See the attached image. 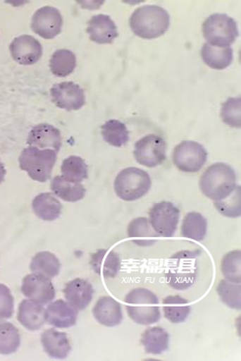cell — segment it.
<instances>
[{"mask_svg":"<svg viewBox=\"0 0 241 361\" xmlns=\"http://www.w3.org/2000/svg\"><path fill=\"white\" fill-rule=\"evenodd\" d=\"M30 269L32 274H42L49 277L57 276L60 274L61 263L54 254L43 251L37 253L30 262Z\"/></svg>","mask_w":241,"mask_h":361,"instance_id":"obj_29","label":"cell"},{"mask_svg":"<svg viewBox=\"0 0 241 361\" xmlns=\"http://www.w3.org/2000/svg\"><path fill=\"white\" fill-rule=\"evenodd\" d=\"M78 312L63 300L51 302L45 310V319L48 324L56 328H68L76 324Z\"/></svg>","mask_w":241,"mask_h":361,"instance_id":"obj_19","label":"cell"},{"mask_svg":"<svg viewBox=\"0 0 241 361\" xmlns=\"http://www.w3.org/2000/svg\"><path fill=\"white\" fill-rule=\"evenodd\" d=\"M127 233L134 243L143 247L154 245L159 236L152 228L148 219L144 217L131 221L127 228Z\"/></svg>","mask_w":241,"mask_h":361,"instance_id":"obj_24","label":"cell"},{"mask_svg":"<svg viewBox=\"0 0 241 361\" xmlns=\"http://www.w3.org/2000/svg\"><path fill=\"white\" fill-rule=\"evenodd\" d=\"M61 171L68 182L81 183L88 178L87 164L80 157H68L63 160Z\"/></svg>","mask_w":241,"mask_h":361,"instance_id":"obj_33","label":"cell"},{"mask_svg":"<svg viewBox=\"0 0 241 361\" xmlns=\"http://www.w3.org/2000/svg\"><path fill=\"white\" fill-rule=\"evenodd\" d=\"M179 220V208L172 202L156 203L149 210V222L159 236L172 238L176 233Z\"/></svg>","mask_w":241,"mask_h":361,"instance_id":"obj_9","label":"cell"},{"mask_svg":"<svg viewBox=\"0 0 241 361\" xmlns=\"http://www.w3.org/2000/svg\"><path fill=\"white\" fill-rule=\"evenodd\" d=\"M241 253L240 250L225 254L221 263L223 276L225 281L240 283L241 282Z\"/></svg>","mask_w":241,"mask_h":361,"instance_id":"obj_35","label":"cell"},{"mask_svg":"<svg viewBox=\"0 0 241 361\" xmlns=\"http://www.w3.org/2000/svg\"><path fill=\"white\" fill-rule=\"evenodd\" d=\"M92 312L95 319L104 326H118L123 319L121 305L110 296L101 297Z\"/></svg>","mask_w":241,"mask_h":361,"instance_id":"obj_18","label":"cell"},{"mask_svg":"<svg viewBox=\"0 0 241 361\" xmlns=\"http://www.w3.org/2000/svg\"><path fill=\"white\" fill-rule=\"evenodd\" d=\"M27 143L40 149H53L56 152L62 147V135L59 129L48 123L38 124L30 131Z\"/></svg>","mask_w":241,"mask_h":361,"instance_id":"obj_15","label":"cell"},{"mask_svg":"<svg viewBox=\"0 0 241 361\" xmlns=\"http://www.w3.org/2000/svg\"><path fill=\"white\" fill-rule=\"evenodd\" d=\"M203 195L214 202L225 200L237 187V175L230 165L218 162L208 167L200 177Z\"/></svg>","mask_w":241,"mask_h":361,"instance_id":"obj_2","label":"cell"},{"mask_svg":"<svg viewBox=\"0 0 241 361\" xmlns=\"http://www.w3.org/2000/svg\"><path fill=\"white\" fill-rule=\"evenodd\" d=\"M90 264L96 274L106 279L116 276L121 267V258L118 254L106 249H101L94 253L91 257Z\"/></svg>","mask_w":241,"mask_h":361,"instance_id":"obj_22","label":"cell"},{"mask_svg":"<svg viewBox=\"0 0 241 361\" xmlns=\"http://www.w3.org/2000/svg\"><path fill=\"white\" fill-rule=\"evenodd\" d=\"M130 27L137 37L154 39L163 35L169 29L168 12L157 5L139 7L131 15Z\"/></svg>","mask_w":241,"mask_h":361,"instance_id":"obj_1","label":"cell"},{"mask_svg":"<svg viewBox=\"0 0 241 361\" xmlns=\"http://www.w3.org/2000/svg\"><path fill=\"white\" fill-rule=\"evenodd\" d=\"M21 345L19 330L9 322H0V355L16 353Z\"/></svg>","mask_w":241,"mask_h":361,"instance_id":"obj_34","label":"cell"},{"mask_svg":"<svg viewBox=\"0 0 241 361\" xmlns=\"http://www.w3.org/2000/svg\"><path fill=\"white\" fill-rule=\"evenodd\" d=\"M32 210L43 221H55L62 213V203L50 192L38 195L32 200Z\"/></svg>","mask_w":241,"mask_h":361,"instance_id":"obj_23","label":"cell"},{"mask_svg":"<svg viewBox=\"0 0 241 361\" xmlns=\"http://www.w3.org/2000/svg\"><path fill=\"white\" fill-rule=\"evenodd\" d=\"M18 322L30 331H37L47 322L44 307L32 300H24L18 310Z\"/></svg>","mask_w":241,"mask_h":361,"instance_id":"obj_20","label":"cell"},{"mask_svg":"<svg viewBox=\"0 0 241 361\" xmlns=\"http://www.w3.org/2000/svg\"><path fill=\"white\" fill-rule=\"evenodd\" d=\"M57 161V152L53 149H40L35 147H25L19 157L20 169L30 179L39 183L47 182Z\"/></svg>","mask_w":241,"mask_h":361,"instance_id":"obj_4","label":"cell"},{"mask_svg":"<svg viewBox=\"0 0 241 361\" xmlns=\"http://www.w3.org/2000/svg\"><path fill=\"white\" fill-rule=\"evenodd\" d=\"M203 62L214 70H225L233 59V52L230 47H215L205 43L202 48Z\"/></svg>","mask_w":241,"mask_h":361,"instance_id":"obj_26","label":"cell"},{"mask_svg":"<svg viewBox=\"0 0 241 361\" xmlns=\"http://www.w3.org/2000/svg\"><path fill=\"white\" fill-rule=\"evenodd\" d=\"M22 293L32 301L47 305L54 300L56 290L49 277L32 274L23 279Z\"/></svg>","mask_w":241,"mask_h":361,"instance_id":"obj_13","label":"cell"},{"mask_svg":"<svg viewBox=\"0 0 241 361\" xmlns=\"http://www.w3.org/2000/svg\"><path fill=\"white\" fill-rule=\"evenodd\" d=\"M9 48L15 62L23 66L34 65L42 56V44L32 35H25L15 38Z\"/></svg>","mask_w":241,"mask_h":361,"instance_id":"obj_14","label":"cell"},{"mask_svg":"<svg viewBox=\"0 0 241 361\" xmlns=\"http://www.w3.org/2000/svg\"><path fill=\"white\" fill-rule=\"evenodd\" d=\"M203 37L215 47H230L238 35L237 22L225 14H212L202 25Z\"/></svg>","mask_w":241,"mask_h":361,"instance_id":"obj_7","label":"cell"},{"mask_svg":"<svg viewBox=\"0 0 241 361\" xmlns=\"http://www.w3.org/2000/svg\"><path fill=\"white\" fill-rule=\"evenodd\" d=\"M199 254V250L182 251L172 257L166 274L167 282L172 288L186 290L194 283L197 274L195 259Z\"/></svg>","mask_w":241,"mask_h":361,"instance_id":"obj_6","label":"cell"},{"mask_svg":"<svg viewBox=\"0 0 241 361\" xmlns=\"http://www.w3.org/2000/svg\"><path fill=\"white\" fill-rule=\"evenodd\" d=\"M14 314V298L8 287L0 284V320L8 319Z\"/></svg>","mask_w":241,"mask_h":361,"instance_id":"obj_39","label":"cell"},{"mask_svg":"<svg viewBox=\"0 0 241 361\" xmlns=\"http://www.w3.org/2000/svg\"><path fill=\"white\" fill-rule=\"evenodd\" d=\"M207 233V221L197 212H190L185 216L181 226V235L195 241L204 240Z\"/></svg>","mask_w":241,"mask_h":361,"instance_id":"obj_30","label":"cell"},{"mask_svg":"<svg viewBox=\"0 0 241 361\" xmlns=\"http://www.w3.org/2000/svg\"><path fill=\"white\" fill-rule=\"evenodd\" d=\"M142 345L147 353L161 355L169 348V334L163 328L149 327L142 335Z\"/></svg>","mask_w":241,"mask_h":361,"instance_id":"obj_27","label":"cell"},{"mask_svg":"<svg viewBox=\"0 0 241 361\" xmlns=\"http://www.w3.org/2000/svg\"><path fill=\"white\" fill-rule=\"evenodd\" d=\"M167 145L157 135H148L140 139L134 147V157L137 162L149 169L159 166L166 159Z\"/></svg>","mask_w":241,"mask_h":361,"instance_id":"obj_8","label":"cell"},{"mask_svg":"<svg viewBox=\"0 0 241 361\" xmlns=\"http://www.w3.org/2000/svg\"><path fill=\"white\" fill-rule=\"evenodd\" d=\"M5 176H6V169H5L4 164L0 161V184L4 182Z\"/></svg>","mask_w":241,"mask_h":361,"instance_id":"obj_40","label":"cell"},{"mask_svg":"<svg viewBox=\"0 0 241 361\" xmlns=\"http://www.w3.org/2000/svg\"><path fill=\"white\" fill-rule=\"evenodd\" d=\"M151 187L152 180L148 173L136 167L123 169L114 180L116 195L125 202H134L144 197Z\"/></svg>","mask_w":241,"mask_h":361,"instance_id":"obj_5","label":"cell"},{"mask_svg":"<svg viewBox=\"0 0 241 361\" xmlns=\"http://www.w3.org/2000/svg\"><path fill=\"white\" fill-rule=\"evenodd\" d=\"M87 32L92 42L110 44L118 37V27L108 15L99 14L89 20Z\"/></svg>","mask_w":241,"mask_h":361,"instance_id":"obj_16","label":"cell"},{"mask_svg":"<svg viewBox=\"0 0 241 361\" xmlns=\"http://www.w3.org/2000/svg\"><path fill=\"white\" fill-rule=\"evenodd\" d=\"M65 298L76 311H83L93 299V286L85 279H75L63 289Z\"/></svg>","mask_w":241,"mask_h":361,"instance_id":"obj_17","label":"cell"},{"mask_svg":"<svg viewBox=\"0 0 241 361\" xmlns=\"http://www.w3.org/2000/svg\"><path fill=\"white\" fill-rule=\"evenodd\" d=\"M215 207L221 214L225 217L237 218L240 216V187H235V190L225 200L215 202Z\"/></svg>","mask_w":241,"mask_h":361,"instance_id":"obj_37","label":"cell"},{"mask_svg":"<svg viewBox=\"0 0 241 361\" xmlns=\"http://www.w3.org/2000/svg\"><path fill=\"white\" fill-rule=\"evenodd\" d=\"M42 344L45 353L56 360H63L72 350L68 335L55 329L45 330L42 333Z\"/></svg>","mask_w":241,"mask_h":361,"instance_id":"obj_21","label":"cell"},{"mask_svg":"<svg viewBox=\"0 0 241 361\" xmlns=\"http://www.w3.org/2000/svg\"><path fill=\"white\" fill-rule=\"evenodd\" d=\"M53 103L66 111H78L85 105V90L75 82H61L51 89Z\"/></svg>","mask_w":241,"mask_h":361,"instance_id":"obj_12","label":"cell"},{"mask_svg":"<svg viewBox=\"0 0 241 361\" xmlns=\"http://www.w3.org/2000/svg\"><path fill=\"white\" fill-rule=\"evenodd\" d=\"M63 23L59 10L44 6L38 9L32 16V30L44 39H53L62 32Z\"/></svg>","mask_w":241,"mask_h":361,"instance_id":"obj_11","label":"cell"},{"mask_svg":"<svg viewBox=\"0 0 241 361\" xmlns=\"http://www.w3.org/2000/svg\"><path fill=\"white\" fill-rule=\"evenodd\" d=\"M240 283L225 279L221 281L217 286V292L222 302L233 310H240Z\"/></svg>","mask_w":241,"mask_h":361,"instance_id":"obj_36","label":"cell"},{"mask_svg":"<svg viewBox=\"0 0 241 361\" xmlns=\"http://www.w3.org/2000/svg\"><path fill=\"white\" fill-rule=\"evenodd\" d=\"M50 70L58 78H66L75 71L76 57L70 50L60 49L53 53L50 59Z\"/></svg>","mask_w":241,"mask_h":361,"instance_id":"obj_31","label":"cell"},{"mask_svg":"<svg viewBox=\"0 0 241 361\" xmlns=\"http://www.w3.org/2000/svg\"><path fill=\"white\" fill-rule=\"evenodd\" d=\"M221 118L225 124L240 128V98H230L223 104L221 109Z\"/></svg>","mask_w":241,"mask_h":361,"instance_id":"obj_38","label":"cell"},{"mask_svg":"<svg viewBox=\"0 0 241 361\" xmlns=\"http://www.w3.org/2000/svg\"><path fill=\"white\" fill-rule=\"evenodd\" d=\"M163 312L165 317L171 324H182L189 317L190 302L179 295L166 297L163 300Z\"/></svg>","mask_w":241,"mask_h":361,"instance_id":"obj_28","label":"cell"},{"mask_svg":"<svg viewBox=\"0 0 241 361\" xmlns=\"http://www.w3.org/2000/svg\"><path fill=\"white\" fill-rule=\"evenodd\" d=\"M172 160L181 171L197 173L206 164L207 152L197 142L184 141L175 147Z\"/></svg>","mask_w":241,"mask_h":361,"instance_id":"obj_10","label":"cell"},{"mask_svg":"<svg viewBox=\"0 0 241 361\" xmlns=\"http://www.w3.org/2000/svg\"><path fill=\"white\" fill-rule=\"evenodd\" d=\"M101 135L106 143L119 147L128 143L129 132L123 122L111 119L101 126Z\"/></svg>","mask_w":241,"mask_h":361,"instance_id":"obj_32","label":"cell"},{"mask_svg":"<svg viewBox=\"0 0 241 361\" xmlns=\"http://www.w3.org/2000/svg\"><path fill=\"white\" fill-rule=\"evenodd\" d=\"M129 317L140 325L156 324L161 319L159 298L147 288L131 290L125 297Z\"/></svg>","mask_w":241,"mask_h":361,"instance_id":"obj_3","label":"cell"},{"mask_svg":"<svg viewBox=\"0 0 241 361\" xmlns=\"http://www.w3.org/2000/svg\"><path fill=\"white\" fill-rule=\"evenodd\" d=\"M51 190L56 197L68 202H80L85 197L86 189L80 183L68 182L63 176H56L51 182Z\"/></svg>","mask_w":241,"mask_h":361,"instance_id":"obj_25","label":"cell"}]
</instances>
